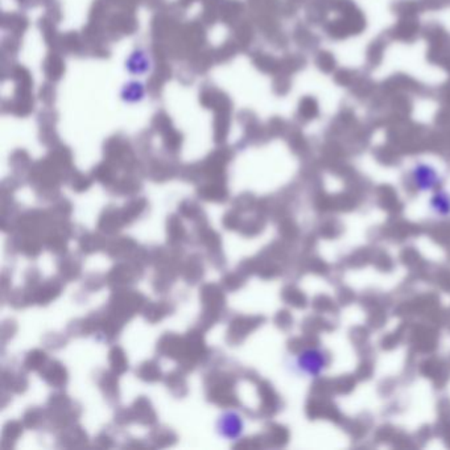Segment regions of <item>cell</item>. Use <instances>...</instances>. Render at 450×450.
I'll list each match as a JSON object with an SVG mask.
<instances>
[{"label":"cell","instance_id":"obj_3","mask_svg":"<svg viewBox=\"0 0 450 450\" xmlns=\"http://www.w3.org/2000/svg\"><path fill=\"white\" fill-rule=\"evenodd\" d=\"M432 207L437 212V213L441 214V215H446V214L450 213V197L441 191L439 194H436L433 198H432Z\"/></svg>","mask_w":450,"mask_h":450},{"label":"cell","instance_id":"obj_1","mask_svg":"<svg viewBox=\"0 0 450 450\" xmlns=\"http://www.w3.org/2000/svg\"><path fill=\"white\" fill-rule=\"evenodd\" d=\"M411 177L415 186L421 191H432L439 182L437 169L427 163L416 164L411 170Z\"/></svg>","mask_w":450,"mask_h":450},{"label":"cell","instance_id":"obj_2","mask_svg":"<svg viewBox=\"0 0 450 450\" xmlns=\"http://www.w3.org/2000/svg\"><path fill=\"white\" fill-rule=\"evenodd\" d=\"M299 364L306 374L318 375L324 370V367L327 364V358L318 350H308V351L303 353V355L300 357Z\"/></svg>","mask_w":450,"mask_h":450},{"label":"cell","instance_id":"obj_4","mask_svg":"<svg viewBox=\"0 0 450 450\" xmlns=\"http://www.w3.org/2000/svg\"><path fill=\"white\" fill-rule=\"evenodd\" d=\"M240 428V421L237 416L229 415L225 417V424H224V433H227V430H233V435H237Z\"/></svg>","mask_w":450,"mask_h":450}]
</instances>
